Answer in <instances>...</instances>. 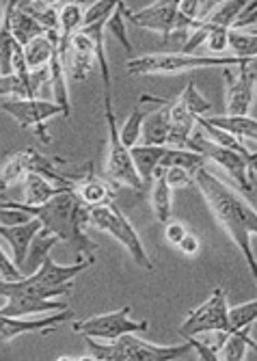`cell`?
Returning <instances> with one entry per match:
<instances>
[{
	"label": "cell",
	"instance_id": "6da1fadb",
	"mask_svg": "<svg viewBox=\"0 0 257 361\" xmlns=\"http://www.w3.org/2000/svg\"><path fill=\"white\" fill-rule=\"evenodd\" d=\"M195 184L203 192L214 219L220 223V227L227 232L232 243L246 259L251 277L257 286V257L251 243V238L257 236V210L206 167L195 171Z\"/></svg>",
	"mask_w": 257,
	"mask_h": 361
},
{
	"label": "cell",
	"instance_id": "7a4b0ae2",
	"mask_svg": "<svg viewBox=\"0 0 257 361\" xmlns=\"http://www.w3.org/2000/svg\"><path fill=\"white\" fill-rule=\"evenodd\" d=\"M0 206L20 208L30 216H37L46 232L68 243L76 255H95V251H98V245L87 234V227H91V208L80 200L74 188L56 192L52 200L42 206H28L24 202H0Z\"/></svg>",
	"mask_w": 257,
	"mask_h": 361
},
{
	"label": "cell",
	"instance_id": "3957f363",
	"mask_svg": "<svg viewBox=\"0 0 257 361\" xmlns=\"http://www.w3.org/2000/svg\"><path fill=\"white\" fill-rule=\"evenodd\" d=\"M95 264V255H78L74 264H56L46 255L42 267L33 273L22 275L20 279L0 277V297L5 299H35L50 301L54 297H68L74 292V281L80 273Z\"/></svg>",
	"mask_w": 257,
	"mask_h": 361
},
{
	"label": "cell",
	"instance_id": "277c9868",
	"mask_svg": "<svg viewBox=\"0 0 257 361\" xmlns=\"http://www.w3.org/2000/svg\"><path fill=\"white\" fill-rule=\"evenodd\" d=\"M251 56L238 54H186V52H153L141 54L125 63L127 74L132 76H153V74H184L206 68H238L249 63Z\"/></svg>",
	"mask_w": 257,
	"mask_h": 361
},
{
	"label": "cell",
	"instance_id": "5b68a950",
	"mask_svg": "<svg viewBox=\"0 0 257 361\" xmlns=\"http://www.w3.org/2000/svg\"><path fill=\"white\" fill-rule=\"evenodd\" d=\"M84 342L89 346V355L98 361H173L192 350L188 340L184 344L160 346L137 338V334H125L108 344H102V340L95 338H84Z\"/></svg>",
	"mask_w": 257,
	"mask_h": 361
},
{
	"label": "cell",
	"instance_id": "8992f818",
	"mask_svg": "<svg viewBox=\"0 0 257 361\" xmlns=\"http://www.w3.org/2000/svg\"><path fill=\"white\" fill-rule=\"evenodd\" d=\"M89 221H91V227L100 229V232L115 238L127 253H130V257L137 262L141 269L153 271V264H151V259L147 255V249H145L139 232L134 229V225L127 221V216L123 214V210L115 202H108V204H102V206H93L91 212H89Z\"/></svg>",
	"mask_w": 257,
	"mask_h": 361
},
{
	"label": "cell",
	"instance_id": "52a82bcc",
	"mask_svg": "<svg viewBox=\"0 0 257 361\" xmlns=\"http://www.w3.org/2000/svg\"><path fill=\"white\" fill-rule=\"evenodd\" d=\"M104 117H106V130H108V154H106V165H104L106 180H111L115 184L130 186L134 190H145V186L137 173L130 147L123 145V141L119 137L117 119L113 113V95H104Z\"/></svg>",
	"mask_w": 257,
	"mask_h": 361
},
{
	"label": "cell",
	"instance_id": "ba28073f",
	"mask_svg": "<svg viewBox=\"0 0 257 361\" xmlns=\"http://www.w3.org/2000/svg\"><path fill=\"white\" fill-rule=\"evenodd\" d=\"M0 111L13 117L22 130H35L46 145L52 141L48 133V121L58 115L65 117L61 104L42 100V97H0Z\"/></svg>",
	"mask_w": 257,
	"mask_h": 361
},
{
	"label": "cell",
	"instance_id": "9c48e42d",
	"mask_svg": "<svg viewBox=\"0 0 257 361\" xmlns=\"http://www.w3.org/2000/svg\"><path fill=\"white\" fill-rule=\"evenodd\" d=\"M186 149H192V152L206 156L208 160L216 162V165L225 173L232 176L236 180V184H238V188L242 192H253V180H251V167H249V162L238 152L214 143L199 126L195 128V133L190 135V139L186 143Z\"/></svg>",
	"mask_w": 257,
	"mask_h": 361
},
{
	"label": "cell",
	"instance_id": "30bf717a",
	"mask_svg": "<svg viewBox=\"0 0 257 361\" xmlns=\"http://www.w3.org/2000/svg\"><path fill=\"white\" fill-rule=\"evenodd\" d=\"M210 331L230 334V301L227 292L222 288H214L210 297L195 310H190L186 320L180 326V336H201Z\"/></svg>",
	"mask_w": 257,
	"mask_h": 361
},
{
	"label": "cell",
	"instance_id": "8fae6325",
	"mask_svg": "<svg viewBox=\"0 0 257 361\" xmlns=\"http://www.w3.org/2000/svg\"><path fill=\"white\" fill-rule=\"evenodd\" d=\"M130 307H121L117 312H108V314H98L84 320H76L72 326L74 331L80 334L82 338H95L102 342H113L125 334H139V331H147L149 322L147 320H134Z\"/></svg>",
	"mask_w": 257,
	"mask_h": 361
},
{
	"label": "cell",
	"instance_id": "7c38bea8",
	"mask_svg": "<svg viewBox=\"0 0 257 361\" xmlns=\"http://www.w3.org/2000/svg\"><path fill=\"white\" fill-rule=\"evenodd\" d=\"M121 11H123V18L130 20L134 26L160 32V35H165V37L190 28L188 22L180 16L177 0H156L153 5L143 7L139 11H130L125 3H121Z\"/></svg>",
	"mask_w": 257,
	"mask_h": 361
},
{
	"label": "cell",
	"instance_id": "4fadbf2b",
	"mask_svg": "<svg viewBox=\"0 0 257 361\" xmlns=\"http://www.w3.org/2000/svg\"><path fill=\"white\" fill-rule=\"evenodd\" d=\"M72 318V310H61V312H52V314H44V318H35V316H24V318H15V316H5L0 314V346L9 344L11 340L24 336V334H35V331H52L58 324H63L65 320Z\"/></svg>",
	"mask_w": 257,
	"mask_h": 361
},
{
	"label": "cell",
	"instance_id": "5bb4252c",
	"mask_svg": "<svg viewBox=\"0 0 257 361\" xmlns=\"http://www.w3.org/2000/svg\"><path fill=\"white\" fill-rule=\"evenodd\" d=\"M225 82H227V115H251L257 80L249 63L238 65V72L232 74V68H222Z\"/></svg>",
	"mask_w": 257,
	"mask_h": 361
},
{
	"label": "cell",
	"instance_id": "9a60e30c",
	"mask_svg": "<svg viewBox=\"0 0 257 361\" xmlns=\"http://www.w3.org/2000/svg\"><path fill=\"white\" fill-rule=\"evenodd\" d=\"M98 65V56H95V44L80 28L74 32L70 39V48L65 54V68H68V78L82 82L91 76V72Z\"/></svg>",
	"mask_w": 257,
	"mask_h": 361
},
{
	"label": "cell",
	"instance_id": "2e32d148",
	"mask_svg": "<svg viewBox=\"0 0 257 361\" xmlns=\"http://www.w3.org/2000/svg\"><path fill=\"white\" fill-rule=\"evenodd\" d=\"M42 229H44V225L37 216H33L26 223H20V225H3L0 223V238H5L9 243L11 253H13V262L20 271H24V267H26L30 243H33V238L42 232Z\"/></svg>",
	"mask_w": 257,
	"mask_h": 361
},
{
	"label": "cell",
	"instance_id": "e0dca14e",
	"mask_svg": "<svg viewBox=\"0 0 257 361\" xmlns=\"http://www.w3.org/2000/svg\"><path fill=\"white\" fill-rule=\"evenodd\" d=\"M3 16L9 18V26H11V35L18 44L26 46L30 39H35L39 35H46V28L30 16L24 9H20L15 5V0H3Z\"/></svg>",
	"mask_w": 257,
	"mask_h": 361
},
{
	"label": "cell",
	"instance_id": "ac0fdd59",
	"mask_svg": "<svg viewBox=\"0 0 257 361\" xmlns=\"http://www.w3.org/2000/svg\"><path fill=\"white\" fill-rule=\"evenodd\" d=\"M171 206H173V188L167 182V167L158 165L151 178V210L153 216L163 225L171 219Z\"/></svg>",
	"mask_w": 257,
	"mask_h": 361
},
{
	"label": "cell",
	"instance_id": "d6986e66",
	"mask_svg": "<svg viewBox=\"0 0 257 361\" xmlns=\"http://www.w3.org/2000/svg\"><path fill=\"white\" fill-rule=\"evenodd\" d=\"M84 22V9L78 0H65V5L58 9V50L65 56L70 48V39L74 32L82 28Z\"/></svg>",
	"mask_w": 257,
	"mask_h": 361
},
{
	"label": "cell",
	"instance_id": "ffe728a7",
	"mask_svg": "<svg viewBox=\"0 0 257 361\" xmlns=\"http://www.w3.org/2000/svg\"><path fill=\"white\" fill-rule=\"evenodd\" d=\"M56 46H58V32L56 30L46 32V35H39L35 39H30L26 46H22L28 70L33 72V70L48 68L54 52H56Z\"/></svg>",
	"mask_w": 257,
	"mask_h": 361
},
{
	"label": "cell",
	"instance_id": "44dd1931",
	"mask_svg": "<svg viewBox=\"0 0 257 361\" xmlns=\"http://www.w3.org/2000/svg\"><path fill=\"white\" fill-rule=\"evenodd\" d=\"M74 190H76V195L80 197V200H82L89 208L113 202L111 186L106 184V180L93 176V165L87 167V176H82L80 180H76Z\"/></svg>",
	"mask_w": 257,
	"mask_h": 361
},
{
	"label": "cell",
	"instance_id": "7402d4cb",
	"mask_svg": "<svg viewBox=\"0 0 257 361\" xmlns=\"http://www.w3.org/2000/svg\"><path fill=\"white\" fill-rule=\"evenodd\" d=\"M165 149H167V145H147V143H139V145L130 147V154H132V160H134L137 173H139V178H141V182H143L145 188L151 184L153 171L160 165V160H163Z\"/></svg>",
	"mask_w": 257,
	"mask_h": 361
},
{
	"label": "cell",
	"instance_id": "603a6c76",
	"mask_svg": "<svg viewBox=\"0 0 257 361\" xmlns=\"http://www.w3.org/2000/svg\"><path fill=\"white\" fill-rule=\"evenodd\" d=\"M50 87L54 93V102L63 106V113H65V119H68L72 115L70 91H68V68H65V56L61 54L58 46L50 61Z\"/></svg>",
	"mask_w": 257,
	"mask_h": 361
},
{
	"label": "cell",
	"instance_id": "cb8c5ba5",
	"mask_svg": "<svg viewBox=\"0 0 257 361\" xmlns=\"http://www.w3.org/2000/svg\"><path fill=\"white\" fill-rule=\"evenodd\" d=\"M212 126L227 130V133L244 139V141H255L257 143V119L251 115H214L206 117Z\"/></svg>",
	"mask_w": 257,
	"mask_h": 361
},
{
	"label": "cell",
	"instance_id": "d4e9b609",
	"mask_svg": "<svg viewBox=\"0 0 257 361\" xmlns=\"http://www.w3.org/2000/svg\"><path fill=\"white\" fill-rule=\"evenodd\" d=\"M61 190H65V188L56 186L54 182L46 180L39 173H26V178H24V204L42 206Z\"/></svg>",
	"mask_w": 257,
	"mask_h": 361
},
{
	"label": "cell",
	"instance_id": "484cf974",
	"mask_svg": "<svg viewBox=\"0 0 257 361\" xmlns=\"http://www.w3.org/2000/svg\"><path fill=\"white\" fill-rule=\"evenodd\" d=\"M249 346L257 350V344L249 338L246 329L244 331H232V334L225 336V340H222V344L218 348V359H222V361H242V359H246Z\"/></svg>",
	"mask_w": 257,
	"mask_h": 361
},
{
	"label": "cell",
	"instance_id": "4316f807",
	"mask_svg": "<svg viewBox=\"0 0 257 361\" xmlns=\"http://www.w3.org/2000/svg\"><path fill=\"white\" fill-rule=\"evenodd\" d=\"M206 162H208V158L197 154V152L186 149V147L182 149V147H169L167 145L165 156H163V160H160V165H163V167H184V169L195 173L197 169L206 167Z\"/></svg>",
	"mask_w": 257,
	"mask_h": 361
},
{
	"label": "cell",
	"instance_id": "83f0119b",
	"mask_svg": "<svg viewBox=\"0 0 257 361\" xmlns=\"http://www.w3.org/2000/svg\"><path fill=\"white\" fill-rule=\"evenodd\" d=\"M58 243V238L50 232H46V229H42V232L33 238V243H30V249H28V257H26V267L24 271H37L42 267V262L46 255H50V251L54 249V245Z\"/></svg>",
	"mask_w": 257,
	"mask_h": 361
},
{
	"label": "cell",
	"instance_id": "f1b7e54d",
	"mask_svg": "<svg viewBox=\"0 0 257 361\" xmlns=\"http://www.w3.org/2000/svg\"><path fill=\"white\" fill-rule=\"evenodd\" d=\"M251 3V0H222V3L212 11V16L206 20V24L210 26H225L232 28V24L236 22V18L240 16V11Z\"/></svg>",
	"mask_w": 257,
	"mask_h": 361
},
{
	"label": "cell",
	"instance_id": "f546056e",
	"mask_svg": "<svg viewBox=\"0 0 257 361\" xmlns=\"http://www.w3.org/2000/svg\"><path fill=\"white\" fill-rule=\"evenodd\" d=\"M147 113L149 111H143L141 106H137L130 115H127V119L119 128V137H121L123 145H127V147L139 145V141L143 137V121H145Z\"/></svg>",
	"mask_w": 257,
	"mask_h": 361
},
{
	"label": "cell",
	"instance_id": "4dcf8cb0",
	"mask_svg": "<svg viewBox=\"0 0 257 361\" xmlns=\"http://www.w3.org/2000/svg\"><path fill=\"white\" fill-rule=\"evenodd\" d=\"M28 173L26 169V156L24 152H18L13 156L7 158V162L3 165V169H0V190H7L9 186L18 184L20 180H24Z\"/></svg>",
	"mask_w": 257,
	"mask_h": 361
},
{
	"label": "cell",
	"instance_id": "1f68e13d",
	"mask_svg": "<svg viewBox=\"0 0 257 361\" xmlns=\"http://www.w3.org/2000/svg\"><path fill=\"white\" fill-rule=\"evenodd\" d=\"M230 52L238 56H257V28H230Z\"/></svg>",
	"mask_w": 257,
	"mask_h": 361
},
{
	"label": "cell",
	"instance_id": "d6a6232c",
	"mask_svg": "<svg viewBox=\"0 0 257 361\" xmlns=\"http://www.w3.org/2000/svg\"><path fill=\"white\" fill-rule=\"evenodd\" d=\"M13 48H15V39L11 35L9 18L3 16V20H0V74H3V76L13 72V68H11Z\"/></svg>",
	"mask_w": 257,
	"mask_h": 361
},
{
	"label": "cell",
	"instance_id": "836d02e7",
	"mask_svg": "<svg viewBox=\"0 0 257 361\" xmlns=\"http://www.w3.org/2000/svg\"><path fill=\"white\" fill-rule=\"evenodd\" d=\"M257 320V299L230 307V334L244 331Z\"/></svg>",
	"mask_w": 257,
	"mask_h": 361
},
{
	"label": "cell",
	"instance_id": "e575fe53",
	"mask_svg": "<svg viewBox=\"0 0 257 361\" xmlns=\"http://www.w3.org/2000/svg\"><path fill=\"white\" fill-rule=\"evenodd\" d=\"M180 100L188 106V111H190L192 115H195V117H206V115L212 111V102L206 100V97L199 93L195 80H188L186 89H184L182 95H180Z\"/></svg>",
	"mask_w": 257,
	"mask_h": 361
},
{
	"label": "cell",
	"instance_id": "d590c367",
	"mask_svg": "<svg viewBox=\"0 0 257 361\" xmlns=\"http://www.w3.org/2000/svg\"><path fill=\"white\" fill-rule=\"evenodd\" d=\"M108 35H113L125 50H127V54H132V44H130V39H127V30H125V18H123V11H121V3H119V7L113 11V16L108 18V22H106V28H104Z\"/></svg>",
	"mask_w": 257,
	"mask_h": 361
},
{
	"label": "cell",
	"instance_id": "8d00e7d4",
	"mask_svg": "<svg viewBox=\"0 0 257 361\" xmlns=\"http://www.w3.org/2000/svg\"><path fill=\"white\" fill-rule=\"evenodd\" d=\"M203 46L210 54H227L230 52V28L210 26V35Z\"/></svg>",
	"mask_w": 257,
	"mask_h": 361
},
{
	"label": "cell",
	"instance_id": "74e56055",
	"mask_svg": "<svg viewBox=\"0 0 257 361\" xmlns=\"http://www.w3.org/2000/svg\"><path fill=\"white\" fill-rule=\"evenodd\" d=\"M167 182L173 190L188 188L195 184V173L184 169V167H167Z\"/></svg>",
	"mask_w": 257,
	"mask_h": 361
},
{
	"label": "cell",
	"instance_id": "f35d334b",
	"mask_svg": "<svg viewBox=\"0 0 257 361\" xmlns=\"http://www.w3.org/2000/svg\"><path fill=\"white\" fill-rule=\"evenodd\" d=\"M255 24H257V0H251V3L240 11V16L232 24V28H236V30H249Z\"/></svg>",
	"mask_w": 257,
	"mask_h": 361
},
{
	"label": "cell",
	"instance_id": "ab89813d",
	"mask_svg": "<svg viewBox=\"0 0 257 361\" xmlns=\"http://www.w3.org/2000/svg\"><path fill=\"white\" fill-rule=\"evenodd\" d=\"M188 234V227L182 223V221H167L165 223V240L169 243V245H173V247H177L180 245V240L184 238Z\"/></svg>",
	"mask_w": 257,
	"mask_h": 361
},
{
	"label": "cell",
	"instance_id": "60d3db41",
	"mask_svg": "<svg viewBox=\"0 0 257 361\" xmlns=\"http://www.w3.org/2000/svg\"><path fill=\"white\" fill-rule=\"evenodd\" d=\"M184 340H188V344L197 350L199 359H203V361H216V359H218V353H216L203 338H199V336H188V338H184Z\"/></svg>",
	"mask_w": 257,
	"mask_h": 361
},
{
	"label": "cell",
	"instance_id": "b9f144b4",
	"mask_svg": "<svg viewBox=\"0 0 257 361\" xmlns=\"http://www.w3.org/2000/svg\"><path fill=\"white\" fill-rule=\"evenodd\" d=\"M0 277L3 279H20L22 277V271L15 267L13 257H9L3 247H0Z\"/></svg>",
	"mask_w": 257,
	"mask_h": 361
},
{
	"label": "cell",
	"instance_id": "7bdbcfd3",
	"mask_svg": "<svg viewBox=\"0 0 257 361\" xmlns=\"http://www.w3.org/2000/svg\"><path fill=\"white\" fill-rule=\"evenodd\" d=\"M177 249L184 253V255H188V257H192V255H197L199 251H201V240L195 236V234H186L182 240H180V245H177Z\"/></svg>",
	"mask_w": 257,
	"mask_h": 361
},
{
	"label": "cell",
	"instance_id": "ee69618b",
	"mask_svg": "<svg viewBox=\"0 0 257 361\" xmlns=\"http://www.w3.org/2000/svg\"><path fill=\"white\" fill-rule=\"evenodd\" d=\"M249 68L253 70V74H255V80H257V56H251V61H249Z\"/></svg>",
	"mask_w": 257,
	"mask_h": 361
},
{
	"label": "cell",
	"instance_id": "f6af8a7d",
	"mask_svg": "<svg viewBox=\"0 0 257 361\" xmlns=\"http://www.w3.org/2000/svg\"><path fill=\"white\" fill-rule=\"evenodd\" d=\"M255 344H257V342H255Z\"/></svg>",
	"mask_w": 257,
	"mask_h": 361
}]
</instances>
